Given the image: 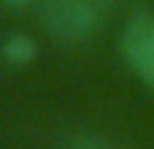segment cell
Wrapping results in <instances>:
<instances>
[{
    "label": "cell",
    "mask_w": 154,
    "mask_h": 149,
    "mask_svg": "<svg viewBox=\"0 0 154 149\" xmlns=\"http://www.w3.org/2000/svg\"><path fill=\"white\" fill-rule=\"evenodd\" d=\"M116 0H43L41 24L62 43H84L95 38L111 19Z\"/></svg>",
    "instance_id": "1"
},
{
    "label": "cell",
    "mask_w": 154,
    "mask_h": 149,
    "mask_svg": "<svg viewBox=\"0 0 154 149\" xmlns=\"http://www.w3.org/2000/svg\"><path fill=\"white\" fill-rule=\"evenodd\" d=\"M122 54L133 73L154 90V11L138 8L127 16L122 30Z\"/></svg>",
    "instance_id": "2"
},
{
    "label": "cell",
    "mask_w": 154,
    "mask_h": 149,
    "mask_svg": "<svg viewBox=\"0 0 154 149\" xmlns=\"http://www.w3.org/2000/svg\"><path fill=\"white\" fill-rule=\"evenodd\" d=\"M3 54H5V60L14 62V65H27V62L35 57V41H32L30 35H22V33L8 35V38L3 41Z\"/></svg>",
    "instance_id": "3"
},
{
    "label": "cell",
    "mask_w": 154,
    "mask_h": 149,
    "mask_svg": "<svg viewBox=\"0 0 154 149\" xmlns=\"http://www.w3.org/2000/svg\"><path fill=\"white\" fill-rule=\"evenodd\" d=\"M65 149H127L100 133H73L68 141H65Z\"/></svg>",
    "instance_id": "4"
},
{
    "label": "cell",
    "mask_w": 154,
    "mask_h": 149,
    "mask_svg": "<svg viewBox=\"0 0 154 149\" xmlns=\"http://www.w3.org/2000/svg\"><path fill=\"white\" fill-rule=\"evenodd\" d=\"M0 3L14 5V8H24V5H30V3H35V0H0Z\"/></svg>",
    "instance_id": "5"
}]
</instances>
